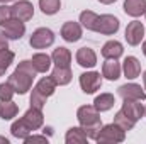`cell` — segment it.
Here are the masks:
<instances>
[{"mask_svg":"<svg viewBox=\"0 0 146 144\" xmlns=\"http://www.w3.org/2000/svg\"><path fill=\"white\" fill-rule=\"evenodd\" d=\"M75 58H76V63L82 68H94L97 65V54L90 48H80L76 51V56Z\"/></svg>","mask_w":146,"mask_h":144,"instance_id":"7c38bea8","label":"cell"},{"mask_svg":"<svg viewBox=\"0 0 146 144\" xmlns=\"http://www.w3.org/2000/svg\"><path fill=\"white\" fill-rule=\"evenodd\" d=\"M51 59H53V63H54L56 66H65V68H68L70 63H72V53H70V49H66V48H56V49L53 51V54H51Z\"/></svg>","mask_w":146,"mask_h":144,"instance_id":"d6986e66","label":"cell"},{"mask_svg":"<svg viewBox=\"0 0 146 144\" xmlns=\"http://www.w3.org/2000/svg\"><path fill=\"white\" fill-rule=\"evenodd\" d=\"M122 53H124V49L119 41H107L102 48V56L106 59H117L122 56Z\"/></svg>","mask_w":146,"mask_h":144,"instance_id":"2e32d148","label":"cell"},{"mask_svg":"<svg viewBox=\"0 0 146 144\" xmlns=\"http://www.w3.org/2000/svg\"><path fill=\"white\" fill-rule=\"evenodd\" d=\"M33 65H34V68H36L37 73H46L49 70V66H51V63H53V59H51V56H48V54H44V53H37L33 56Z\"/></svg>","mask_w":146,"mask_h":144,"instance_id":"603a6c76","label":"cell"},{"mask_svg":"<svg viewBox=\"0 0 146 144\" xmlns=\"http://www.w3.org/2000/svg\"><path fill=\"white\" fill-rule=\"evenodd\" d=\"M97 19H99V15H97L95 12H92V10H83V12L80 14V22H82V26H83L87 31H95Z\"/></svg>","mask_w":146,"mask_h":144,"instance_id":"4316f807","label":"cell"},{"mask_svg":"<svg viewBox=\"0 0 146 144\" xmlns=\"http://www.w3.org/2000/svg\"><path fill=\"white\" fill-rule=\"evenodd\" d=\"M122 71H124V76H126L127 80H134V78H138L139 73H141V63L138 61V58L127 56V58L124 59Z\"/></svg>","mask_w":146,"mask_h":144,"instance_id":"5bb4252c","label":"cell"},{"mask_svg":"<svg viewBox=\"0 0 146 144\" xmlns=\"http://www.w3.org/2000/svg\"><path fill=\"white\" fill-rule=\"evenodd\" d=\"M12 19V9L10 7H7L5 3L3 5H0V26L2 24H5L7 20H10Z\"/></svg>","mask_w":146,"mask_h":144,"instance_id":"d6a6232c","label":"cell"},{"mask_svg":"<svg viewBox=\"0 0 146 144\" xmlns=\"http://www.w3.org/2000/svg\"><path fill=\"white\" fill-rule=\"evenodd\" d=\"M29 42H31V46L34 49H44V48H49L54 42V34L48 27H39L33 32Z\"/></svg>","mask_w":146,"mask_h":144,"instance_id":"277c9868","label":"cell"},{"mask_svg":"<svg viewBox=\"0 0 146 144\" xmlns=\"http://www.w3.org/2000/svg\"><path fill=\"white\" fill-rule=\"evenodd\" d=\"M72 70H70V66L68 68H65V66H54V70L51 71V78H53V81L56 83V85H68L70 81H72Z\"/></svg>","mask_w":146,"mask_h":144,"instance_id":"ffe728a7","label":"cell"},{"mask_svg":"<svg viewBox=\"0 0 146 144\" xmlns=\"http://www.w3.org/2000/svg\"><path fill=\"white\" fill-rule=\"evenodd\" d=\"M76 119L85 132V136L88 139H95L97 134L100 132L102 127V119H100V112L94 105H83L78 108L76 112Z\"/></svg>","mask_w":146,"mask_h":144,"instance_id":"6da1fadb","label":"cell"},{"mask_svg":"<svg viewBox=\"0 0 146 144\" xmlns=\"http://www.w3.org/2000/svg\"><path fill=\"white\" fill-rule=\"evenodd\" d=\"M2 49H9V39L0 32V51Z\"/></svg>","mask_w":146,"mask_h":144,"instance_id":"e575fe53","label":"cell"},{"mask_svg":"<svg viewBox=\"0 0 146 144\" xmlns=\"http://www.w3.org/2000/svg\"><path fill=\"white\" fill-rule=\"evenodd\" d=\"M143 81H145V90H146V71H145V75H143Z\"/></svg>","mask_w":146,"mask_h":144,"instance_id":"f35d334b","label":"cell"},{"mask_svg":"<svg viewBox=\"0 0 146 144\" xmlns=\"http://www.w3.org/2000/svg\"><path fill=\"white\" fill-rule=\"evenodd\" d=\"M114 124H117V126H119L121 129H124V131H131V129L134 127V124H136V122H134V120H131V119L122 112V110H119V112L114 115Z\"/></svg>","mask_w":146,"mask_h":144,"instance_id":"f1b7e54d","label":"cell"},{"mask_svg":"<svg viewBox=\"0 0 146 144\" xmlns=\"http://www.w3.org/2000/svg\"><path fill=\"white\" fill-rule=\"evenodd\" d=\"M10 9H12V17L14 19H19L22 22L31 20L33 15H34V7H33V3L29 0H19Z\"/></svg>","mask_w":146,"mask_h":144,"instance_id":"ba28073f","label":"cell"},{"mask_svg":"<svg viewBox=\"0 0 146 144\" xmlns=\"http://www.w3.org/2000/svg\"><path fill=\"white\" fill-rule=\"evenodd\" d=\"M10 132H12V136H14V137H17V139H26V137L33 132V129H31V127L24 122V119L21 117L19 120H15V122L12 124Z\"/></svg>","mask_w":146,"mask_h":144,"instance_id":"7402d4cb","label":"cell"},{"mask_svg":"<svg viewBox=\"0 0 146 144\" xmlns=\"http://www.w3.org/2000/svg\"><path fill=\"white\" fill-rule=\"evenodd\" d=\"M61 37L68 42H76L82 37V26L78 22H65L61 27Z\"/></svg>","mask_w":146,"mask_h":144,"instance_id":"4fadbf2b","label":"cell"},{"mask_svg":"<svg viewBox=\"0 0 146 144\" xmlns=\"http://www.w3.org/2000/svg\"><path fill=\"white\" fill-rule=\"evenodd\" d=\"M143 53H145V56H146V41L143 42Z\"/></svg>","mask_w":146,"mask_h":144,"instance_id":"74e56055","label":"cell"},{"mask_svg":"<svg viewBox=\"0 0 146 144\" xmlns=\"http://www.w3.org/2000/svg\"><path fill=\"white\" fill-rule=\"evenodd\" d=\"M100 3H106V5H109V3H114L115 0H99Z\"/></svg>","mask_w":146,"mask_h":144,"instance_id":"d590c367","label":"cell"},{"mask_svg":"<svg viewBox=\"0 0 146 144\" xmlns=\"http://www.w3.org/2000/svg\"><path fill=\"white\" fill-rule=\"evenodd\" d=\"M0 143H3V144H9V139H7V137H0Z\"/></svg>","mask_w":146,"mask_h":144,"instance_id":"8d00e7d4","label":"cell"},{"mask_svg":"<svg viewBox=\"0 0 146 144\" xmlns=\"http://www.w3.org/2000/svg\"><path fill=\"white\" fill-rule=\"evenodd\" d=\"M145 115H146V107H145Z\"/></svg>","mask_w":146,"mask_h":144,"instance_id":"60d3db41","label":"cell"},{"mask_svg":"<svg viewBox=\"0 0 146 144\" xmlns=\"http://www.w3.org/2000/svg\"><path fill=\"white\" fill-rule=\"evenodd\" d=\"M102 85V76L97 71H87L80 75V87L85 93H95Z\"/></svg>","mask_w":146,"mask_h":144,"instance_id":"8992f818","label":"cell"},{"mask_svg":"<svg viewBox=\"0 0 146 144\" xmlns=\"http://www.w3.org/2000/svg\"><path fill=\"white\" fill-rule=\"evenodd\" d=\"M117 93L124 100H145L146 97V92L141 88V85H136V83H126V85L119 87Z\"/></svg>","mask_w":146,"mask_h":144,"instance_id":"9c48e42d","label":"cell"},{"mask_svg":"<svg viewBox=\"0 0 146 144\" xmlns=\"http://www.w3.org/2000/svg\"><path fill=\"white\" fill-rule=\"evenodd\" d=\"M14 95H15V90H14V87H12L9 81L0 83V100H3V102L12 100Z\"/></svg>","mask_w":146,"mask_h":144,"instance_id":"4dcf8cb0","label":"cell"},{"mask_svg":"<svg viewBox=\"0 0 146 144\" xmlns=\"http://www.w3.org/2000/svg\"><path fill=\"white\" fill-rule=\"evenodd\" d=\"M126 139V131L121 129L117 124H107L104 127H100V132L97 134L95 141L97 143H122Z\"/></svg>","mask_w":146,"mask_h":144,"instance_id":"7a4b0ae2","label":"cell"},{"mask_svg":"<svg viewBox=\"0 0 146 144\" xmlns=\"http://www.w3.org/2000/svg\"><path fill=\"white\" fill-rule=\"evenodd\" d=\"M44 105H46V97L34 88V90H33V95H31V107H36V108H39V110H42Z\"/></svg>","mask_w":146,"mask_h":144,"instance_id":"1f68e13d","label":"cell"},{"mask_svg":"<svg viewBox=\"0 0 146 144\" xmlns=\"http://www.w3.org/2000/svg\"><path fill=\"white\" fill-rule=\"evenodd\" d=\"M143 37H145V26H143V22L133 20V22L127 24V27H126V41H127V44L138 46Z\"/></svg>","mask_w":146,"mask_h":144,"instance_id":"30bf717a","label":"cell"},{"mask_svg":"<svg viewBox=\"0 0 146 144\" xmlns=\"http://www.w3.org/2000/svg\"><path fill=\"white\" fill-rule=\"evenodd\" d=\"M0 31L7 39H21L24 36V32H26V26H24L22 20L12 17L10 20H7L5 24L0 26Z\"/></svg>","mask_w":146,"mask_h":144,"instance_id":"52a82bcc","label":"cell"},{"mask_svg":"<svg viewBox=\"0 0 146 144\" xmlns=\"http://www.w3.org/2000/svg\"><path fill=\"white\" fill-rule=\"evenodd\" d=\"M121 73H122V68H121V63H117V59H107L102 66V76H106L110 81L117 80Z\"/></svg>","mask_w":146,"mask_h":144,"instance_id":"ac0fdd59","label":"cell"},{"mask_svg":"<svg viewBox=\"0 0 146 144\" xmlns=\"http://www.w3.org/2000/svg\"><path fill=\"white\" fill-rule=\"evenodd\" d=\"M17 112H19V107H17L12 100H7V102L0 100V117H2L3 120L14 119V117L17 115Z\"/></svg>","mask_w":146,"mask_h":144,"instance_id":"484cf974","label":"cell"},{"mask_svg":"<svg viewBox=\"0 0 146 144\" xmlns=\"http://www.w3.org/2000/svg\"><path fill=\"white\" fill-rule=\"evenodd\" d=\"M2 3H9V2H14V0H0Z\"/></svg>","mask_w":146,"mask_h":144,"instance_id":"ab89813d","label":"cell"},{"mask_svg":"<svg viewBox=\"0 0 146 144\" xmlns=\"http://www.w3.org/2000/svg\"><path fill=\"white\" fill-rule=\"evenodd\" d=\"M24 141H26V144H31V143H48V137H46V136H27Z\"/></svg>","mask_w":146,"mask_h":144,"instance_id":"836d02e7","label":"cell"},{"mask_svg":"<svg viewBox=\"0 0 146 144\" xmlns=\"http://www.w3.org/2000/svg\"><path fill=\"white\" fill-rule=\"evenodd\" d=\"M124 12L131 17H139L146 14V0H126Z\"/></svg>","mask_w":146,"mask_h":144,"instance_id":"e0dca14e","label":"cell"},{"mask_svg":"<svg viewBox=\"0 0 146 144\" xmlns=\"http://www.w3.org/2000/svg\"><path fill=\"white\" fill-rule=\"evenodd\" d=\"M61 2L60 0H39V9L42 10V14L46 15H53L60 10Z\"/></svg>","mask_w":146,"mask_h":144,"instance_id":"83f0119b","label":"cell"},{"mask_svg":"<svg viewBox=\"0 0 146 144\" xmlns=\"http://www.w3.org/2000/svg\"><path fill=\"white\" fill-rule=\"evenodd\" d=\"M24 122L33 129V131H37L41 126H42V122H44V117H42V110H39L36 107H31L26 114H24Z\"/></svg>","mask_w":146,"mask_h":144,"instance_id":"9a60e30c","label":"cell"},{"mask_svg":"<svg viewBox=\"0 0 146 144\" xmlns=\"http://www.w3.org/2000/svg\"><path fill=\"white\" fill-rule=\"evenodd\" d=\"M114 104H115V98L110 93H100L94 100V107L97 108L99 112H107V110H110V108L114 107Z\"/></svg>","mask_w":146,"mask_h":144,"instance_id":"44dd1931","label":"cell"},{"mask_svg":"<svg viewBox=\"0 0 146 144\" xmlns=\"http://www.w3.org/2000/svg\"><path fill=\"white\" fill-rule=\"evenodd\" d=\"M131 120L138 122L143 115H145V107L141 104V100H124L122 108H121Z\"/></svg>","mask_w":146,"mask_h":144,"instance_id":"8fae6325","label":"cell"},{"mask_svg":"<svg viewBox=\"0 0 146 144\" xmlns=\"http://www.w3.org/2000/svg\"><path fill=\"white\" fill-rule=\"evenodd\" d=\"M37 92H41L46 98L48 97H51L53 93H54V90H56V83L53 81V78L51 76H44V78H41L39 81H37V85L34 87Z\"/></svg>","mask_w":146,"mask_h":144,"instance_id":"d4e9b609","label":"cell"},{"mask_svg":"<svg viewBox=\"0 0 146 144\" xmlns=\"http://www.w3.org/2000/svg\"><path fill=\"white\" fill-rule=\"evenodd\" d=\"M12 61H14V53L9 49H2L0 51V76L7 71V68L12 65Z\"/></svg>","mask_w":146,"mask_h":144,"instance_id":"f546056e","label":"cell"},{"mask_svg":"<svg viewBox=\"0 0 146 144\" xmlns=\"http://www.w3.org/2000/svg\"><path fill=\"white\" fill-rule=\"evenodd\" d=\"M119 31V19L110 15V14H104L99 15L97 24H95V32L106 34V36H112Z\"/></svg>","mask_w":146,"mask_h":144,"instance_id":"5b68a950","label":"cell"},{"mask_svg":"<svg viewBox=\"0 0 146 144\" xmlns=\"http://www.w3.org/2000/svg\"><path fill=\"white\" fill-rule=\"evenodd\" d=\"M87 139L88 137L85 136V132H83L82 127H72V129H68V132L65 136L66 144H85Z\"/></svg>","mask_w":146,"mask_h":144,"instance_id":"cb8c5ba5","label":"cell"},{"mask_svg":"<svg viewBox=\"0 0 146 144\" xmlns=\"http://www.w3.org/2000/svg\"><path fill=\"white\" fill-rule=\"evenodd\" d=\"M33 80H34V76L21 71V70H17V68H15V71L9 76V83L14 87L15 93H19V95H24V93H27V90H31Z\"/></svg>","mask_w":146,"mask_h":144,"instance_id":"3957f363","label":"cell"}]
</instances>
